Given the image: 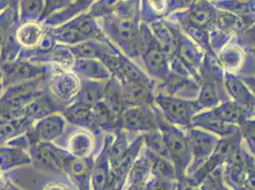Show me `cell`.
<instances>
[{"mask_svg": "<svg viewBox=\"0 0 255 190\" xmlns=\"http://www.w3.org/2000/svg\"><path fill=\"white\" fill-rule=\"evenodd\" d=\"M140 3L116 1L114 11L96 19L107 38L133 62L140 63Z\"/></svg>", "mask_w": 255, "mask_h": 190, "instance_id": "obj_1", "label": "cell"}, {"mask_svg": "<svg viewBox=\"0 0 255 190\" xmlns=\"http://www.w3.org/2000/svg\"><path fill=\"white\" fill-rule=\"evenodd\" d=\"M198 85V95L194 101L199 112L230 100L224 87L223 69L216 56L205 53L199 71Z\"/></svg>", "mask_w": 255, "mask_h": 190, "instance_id": "obj_2", "label": "cell"}, {"mask_svg": "<svg viewBox=\"0 0 255 190\" xmlns=\"http://www.w3.org/2000/svg\"><path fill=\"white\" fill-rule=\"evenodd\" d=\"M157 128L161 132L169 160L172 164L176 180L184 186L186 171L191 164V151L186 131L169 124L161 114L159 109L153 106Z\"/></svg>", "mask_w": 255, "mask_h": 190, "instance_id": "obj_3", "label": "cell"}, {"mask_svg": "<svg viewBox=\"0 0 255 190\" xmlns=\"http://www.w3.org/2000/svg\"><path fill=\"white\" fill-rule=\"evenodd\" d=\"M141 47L140 62L149 77L161 84L170 74V59L159 42L150 31L149 25L141 21L140 24Z\"/></svg>", "mask_w": 255, "mask_h": 190, "instance_id": "obj_4", "label": "cell"}, {"mask_svg": "<svg viewBox=\"0 0 255 190\" xmlns=\"http://www.w3.org/2000/svg\"><path fill=\"white\" fill-rule=\"evenodd\" d=\"M48 75L4 89L0 97V118H16V113L24 106L47 94Z\"/></svg>", "mask_w": 255, "mask_h": 190, "instance_id": "obj_5", "label": "cell"}, {"mask_svg": "<svg viewBox=\"0 0 255 190\" xmlns=\"http://www.w3.org/2000/svg\"><path fill=\"white\" fill-rule=\"evenodd\" d=\"M223 179L231 190H255V155L244 143L223 165Z\"/></svg>", "mask_w": 255, "mask_h": 190, "instance_id": "obj_6", "label": "cell"}, {"mask_svg": "<svg viewBox=\"0 0 255 190\" xmlns=\"http://www.w3.org/2000/svg\"><path fill=\"white\" fill-rule=\"evenodd\" d=\"M154 106L169 124L184 131L191 128L192 118L199 112L194 100L170 96L158 91L154 96Z\"/></svg>", "mask_w": 255, "mask_h": 190, "instance_id": "obj_7", "label": "cell"}, {"mask_svg": "<svg viewBox=\"0 0 255 190\" xmlns=\"http://www.w3.org/2000/svg\"><path fill=\"white\" fill-rule=\"evenodd\" d=\"M243 141L239 130L228 137L220 138L217 146L213 150L212 155L206 161L200 169L195 171L190 177L185 180L184 187L198 188L199 185L213 170L223 166L241 147Z\"/></svg>", "mask_w": 255, "mask_h": 190, "instance_id": "obj_8", "label": "cell"}, {"mask_svg": "<svg viewBox=\"0 0 255 190\" xmlns=\"http://www.w3.org/2000/svg\"><path fill=\"white\" fill-rule=\"evenodd\" d=\"M80 87V78L72 71L51 68V73L47 79L46 92L59 106L65 107L74 103Z\"/></svg>", "mask_w": 255, "mask_h": 190, "instance_id": "obj_9", "label": "cell"}, {"mask_svg": "<svg viewBox=\"0 0 255 190\" xmlns=\"http://www.w3.org/2000/svg\"><path fill=\"white\" fill-rule=\"evenodd\" d=\"M27 150L33 169L56 174H63L64 165L72 156L65 148L54 144L38 143L29 146Z\"/></svg>", "mask_w": 255, "mask_h": 190, "instance_id": "obj_10", "label": "cell"}, {"mask_svg": "<svg viewBox=\"0 0 255 190\" xmlns=\"http://www.w3.org/2000/svg\"><path fill=\"white\" fill-rule=\"evenodd\" d=\"M189 148L191 151V164L186 171V179L202 167L212 155L220 138L197 127L186 130Z\"/></svg>", "mask_w": 255, "mask_h": 190, "instance_id": "obj_11", "label": "cell"}, {"mask_svg": "<svg viewBox=\"0 0 255 190\" xmlns=\"http://www.w3.org/2000/svg\"><path fill=\"white\" fill-rule=\"evenodd\" d=\"M3 90L13 85L20 84L36 79L51 73L49 65L34 64L25 60L0 62Z\"/></svg>", "mask_w": 255, "mask_h": 190, "instance_id": "obj_12", "label": "cell"}, {"mask_svg": "<svg viewBox=\"0 0 255 190\" xmlns=\"http://www.w3.org/2000/svg\"><path fill=\"white\" fill-rule=\"evenodd\" d=\"M153 106L126 107L119 118V129L136 136L156 129Z\"/></svg>", "mask_w": 255, "mask_h": 190, "instance_id": "obj_13", "label": "cell"}, {"mask_svg": "<svg viewBox=\"0 0 255 190\" xmlns=\"http://www.w3.org/2000/svg\"><path fill=\"white\" fill-rule=\"evenodd\" d=\"M66 126L67 122L61 113H53L36 121L24 134L27 146L38 143L53 144L63 135Z\"/></svg>", "mask_w": 255, "mask_h": 190, "instance_id": "obj_14", "label": "cell"}, {"mask_svg": "<svg viewBox=\"0 0 255 190\" xmlns=\"http://www.w3.org/2000/svg\"><path fill=\"white\" fill-rule=\"evenodd\" d=\"M174 34L175 53L173 57H176L189 71L191 76L198 82L199 71L205 53L189 36H187L181 31L180 28L176 24L174 29Z\"/></svg>", "mask_w": 255, "mask_h": 190, "instance_id": "obj_15", "label": "cell"}, {"mask_svg": "<svg viewBox=\"0 0 255 190\" xmlns=\"http://www.w3.org/2000/svg\"><path fill=\"white\" fill-rule=\"evenodd\" d=\"M45 33V26L41 22H16L10 30V35L20 50L17 59L38 48Z\"/></svg>", "mask_w": 255, "mask_h": 190, "instance_id": "obj_16", "label": "cell"}, {"mask_svg": "<svg viewBox=\"0 0 255 190\" xmlns=\"http://www.w3.org/2000/svg\"><path fill=\"white\" fill-rule=\"evenodd\" d=\"M113 138V133H106L103 140L101 149L94 159L92 169V190H117L114 179L112 177L108 150L109 145Z\"/></svg>", "mask_w": 255, "mask_h": 190, "instance_id": "obj_17", "label": "cell"}, {"mask_svg": "<svg viewBox=\"0 0 255 190\" xmlns=\"http://www.w3.org/2000/svg\"><path fill=\"white\" fill-rule=\"evenodd\" d=\"M203 112L208 116L237 127L246 120L255 117V108L241 106L232 100L222 102L211 109L203 110Z\"/></svg>", "mask_w": 255, "mask_h": 190, "instance_id": "obj_18", "label": "cell"}, {"mask_svg": "<svg viewBox=\"0 0 255 190\" xmlns=\"http://www.w3.org/2000/svg\"><path fill=\"white\" fill-rule=\"evenodd\" d=\"M93 157L76 159L71 156L65 163L63 174L67 175L77 190H92L91 179L94 165Z\"/></svg>", "mask_w": 255, "mask_h": 190, "instance_id": "obj_19", "label": "cell"}, {"mask_svg": "<svg viewBox=\"0 0 255 190\" xmlns=\"http://www.w3.org/2000/svg\"><path fill=\"white\" fill-rule=\"evenodd\" d=\"M224 87L230 100L241 106L255 108V95L239 76L224 72Z\"/></svg>", "mask_w": 255, "mask_h": 190, "instance_id": "obj_20", "label": "cell"}, {"mask_svg": "<svg viewBox=\"0 0 255 190\" xmlns=\"http://www.w3.org/2000/svg\"><path fill=\"white\" fill-rule=\"evenodd\" d=\"M216 59L224 72L238 75L246 65L247 53L240 45L229 42L216 53Z\"/></svg>", "mask_w": 255, "mask_h": 190, "instance_id": "obj_21", "label": "cell"}, {"mask_svg": "<svg viewBox=\"0 0 255 190\" xmlns=\"http://www.w3.org/2000/svg\"><path fill=\"white\" fill-rule=\"evenodd\" d=\"M64 107L59 106L55 101L47 95L34 99L29 105L24 106L16 113L17 117H25L32 124L36 121L49 116L53 113H61Z\"/></svg>", "mask_w": 255, "mask_h": 190, "instance_id": "obj_22", "label": "cell"}, {"mask_svg": "<svg viewBox=\"0 0 255 190\" xmlns=\"http://www.w3.org/2000/svg\"><path fill=\"white\" fill-rule=\"evenodd\" d=\"M61 115L67 123H70L73 126L82 127L91 132H99L96 127L94 109L91 106L74 102L64 107Z\"/></svg>", "mask_w": 255, "mask_h": 190, "instance_id": "obj_23", "label": "cell"}, {"mask_svg": "<svg viewBox=\"0 0 255 190\" xmlns=\"http://www.w3.org/2000/svg\"><path fill=\"white\" fill-rule=\"evenodd\" d=\"M96 140L93 132L87 129H77L71 133L67 140L66 150L76 159H86L94 156Z\"/></svg>", "mask_w": 255, "mask_h": 190, "instance_id": "obj_24", "label": "cell"}, {"mask_svg": "<svg viewBox=\"0 0 255 190\" xmlns=\"http://www.w3.org/2000/svg\"><path fill=\"white\" fill-rule=\"evenodd\" d=\"M80 79L107 82L113 74L98 59H75L71 70Z\"/></svg>", "mask_w": 255, "mask_h": 190, "instance_id": "obj_25", "label": "cell"}, {"mask_svg": "<svg viewBox=\"0 0 255 190\" xmlns=\"http://www.w3.org/2000/svg\"><path fill=\"white\" fill-rule=\"evenodd\" d=\"M69 48L75 59H98L100 61L117 49L111 41L102 42L97 40H88L75 46H69Z\"/></svg>", "mask_w": 255, "mask_h": 190, "instance_id": "obj_26", "label": "cell"}, {"mask_svg": "<svg viewBox=\"0 0 255 190\" xmlns=\"http://www.w3.org/2000/svg\"><path fill=\"white\" fill-rule=\"evenodd\" d=\"M28 165H31V158L26 148L10 144L0 148V171L2 173Z\"/></svg>", "mask_w": 255, "mask_h": 190, "instance_id": "obj_27", "label": "cell"}, {"mask_svg": "<svg viewBox=\"0 0 255 190\" xmlns=\"http://www.w3.org/2000/svg\"><path fill=\"white\" fill-rule=\"evenodd\" d=\"M191 127L201 128L217 137L225 138L231 136L239 130V127L231 124H227L206 115L203 111L198 112L192 118Z\"/></svg>", "mask_w": 255, "mask_h": 190, "instance_id": "obj_28", "label": "cell"}, {"mask_svg": "<svg viewBox=\"0 0 255 190\" xmlns=\"http://www.w3.org/2000/svg\"><path fill=\"white\" fill-rule=\"evenodd\" d=\"M93 3V1H71L63 9L55 11L48 16L42 24L44 26L52 28L61 26L74 19L80 13L88 11Z\"/></svg>", "mask_w": 255, "mask_h": 190, "instance_id": "obj_29", "label": "cell"}, {"mask_svg": "<svg viewBox=\"0 0 255 190\" xmlns=\"http://www.w3.org/2000/svg\"><path fill=\"white\" fill-rule=\"evenodd\" d=\"M32 126V122L25 117L0 118V148L25 134Z\"/></svg>", "mask_w": 255, "mask_h": 190, "instance_id": "obj_30", "label": "cell"}, {"mask_svg": "<svg viewBox=\"0 0 255 190\" xmlns=\"http://www.w3.org/2000/svg\"><path fill=\"white\" fill-rule=\"evenodd\" d=\"M80 80H81V87L74 102L93 107L103 100L107 82H99V81H92V80H84V79H80Z\"/></svg>", "mask_w": 255, "mask_h": 190, "instance_id": "obj_31", "label": "cell"}, {"mask_svg": "<svg viewBox=\"0 0 255 190\" xmlns=\"http://www.w3.org/2000/svg\"><path fill=\"white\" fill-rule=\"evenodd\" d=\"M18 22V1H10L9 6L0 12V53L7 34Z\"/></svg>", "mask_w": 255, "mask_h": 190, "instance_id": "obj_32", "label": "cell"}, {"mask_svg": "<svg viewBox=\"0 0 255 190\" xmlns=\"http://www.w3.org/2000/svg\"><path fill=\"white\" fill-rule=\"evenodd\" d=\"M45 1L31 0V1H18V21L39 22L42 14Z\"/></svg>", "mask_w": 255, "mask_h": 190, "instance_id": "obj_33", "label": "cell"}, {"mask_svg": "<svg viewBox=\"0 0 255 190\" xmlns=\"http://www.w3.org/2000/svg\"><path fill=\"white\" fill-rule=\"evenodd\" d=\"M142 137L144 142V147L149 151L161 158L169 160L167 149L165 148L163 138L158 128L143 134Z\"/></svg>", "mask_w": 255, "mask_h": 190, "instance_id": "obj_34", "label": "cell"}, {"mask_svg": "<svg viewBox=\"0 0 255 190\" xmlns=\"http://www.w3.org/2000/svg\"><path fill=\"white\" fill-rule=\"evenodd\" d=\"M199 190H231L223 179V166L213 170L198 187Z\"/></svg>", "mask_w": 255, "mask_h": 190, "instance_id": "obj_35", "label": "cell"}, {"mask_svg": "<svg viewBox=\"0 0 255 190\" xmlns=\"http://www.w3.org/2000/svg\"><path fill=\"white\" fill-rule=\"evenodd\" d=\"M238 127L245 146L255 155V119L246 120Z\"/></svg>", "mask_w": 255, "mask_h": 190, "instance_id": "obj_36", "label": "cell"}, {"mask_svg": "<svg viewBox=\"0 0 255 190\" xmlns=\"http://www.w3.org/2000/svg\"><path fill=\"white\" fill-rule=\"evenodd\" d=\"M183 188L184 186L176 180L161 179L150 175L144 190H183Z\"/></svg>", "mask_w": 255, "mask_h": 190, "instance_id": "obj_37", "label": "cell"}, {"mask_svg": "<svg viewBox=\"0 0 255 190\" xmlns=\"http://www.w3.org/2000/svg\"><path fill=\"white\" fill-rule=\"evenodd\" d=\"M149 179L141 177L139 175L128 174L127 189L125 190H144Z\"/></svg>", "mask_w": 255, "mask_h": 190, "instance_id": "obj_38", "label": "cell"}, {"mask_svg": "<svg viewBox=\"0 0 255 190\" xmlns=\"http://www.w3.org/2000/svg\"><path fill=\"white\" fill-rule=\"evenodd\" d=\"M11 182V180L7 178L4 173H0V190H7Z\"/></svg>", "mask_w": 255, "mask_h": 190, "instance_id": "obj_39", "label": "cell"}, {"mask_svg": "<svg viewBox=\"0 0 255 190\" xmlns=\"http://www.w3.org/2000/svg\"><path fill=\"white\" fill-rule=\"evenodd\" d=\"M43 190H68L65 187L61 185H57V184H49L47 185Z\"/></svg>", "mask_w": 255, "mask_h": 190, "instance_id": "obj_40", "label": "cell"}, {"mask_svg": "<svg viewBox=\"0 0 255 190\" xmlns=\"http://www.w3.org/2000/svg\"><path fill=\"white\" fill-rule=\"evenodd\" d=\"M21 190L19 188H17L15 185H13L12 183L11 182V184L9 185V187L7 188V190Z\"/></svg>", "mask_w": 255, "mask_h": 190, "instance_id": "obj_41", "label": "cell"}, {"mask_svg": "<svg viewBox=\"0 0 255 190\" xmlns=\"http://www.w3.org/2000/svg\"><path fill=\"white\" fill-rule=\"evenodd\" d=\"M2 93H3V82H2V75L0 73V97L2 95Z\"/></svg>", "mask_w": 255, "mask_h": 190, "instance_id": "obj_42", "label": "cell"}, {"mask_svg": "<svg viewBox=\"0 0 255 190\" xmlns=\"http://www.w3.org/2000/svg\"><path fill=\"white\" fill-rule=\"evenodd\" d=\"M183 190H199L198 188H191V187H184Z\"/></svg>", "mask_w": 255, "mask_h": 190, "instance_id": "obj_43", "label": "cell"}]
</instances>
